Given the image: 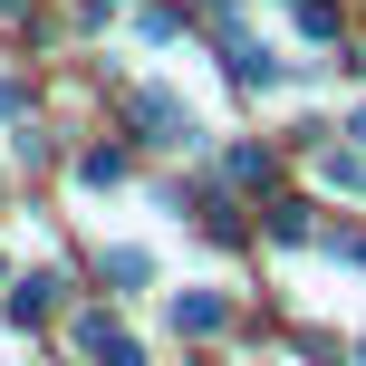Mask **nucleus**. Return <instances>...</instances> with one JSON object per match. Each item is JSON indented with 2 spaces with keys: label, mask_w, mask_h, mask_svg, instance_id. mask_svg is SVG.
Here are the masks:
<instances>
[{
  "label": "nucleus",
  "mask_w": 366,
  "mask_h": 366,
  "mask_svg": "<svg viewBox=\"0 0 366 366\" xmlns=\"http://www.w3.org/2000/svg\"><path fill=\"white\" fill-rule=\"evenodd\" d=\"M68 347H77V357H97V366H145V347H135V337L116 328L107 309H77V318H68Z\"/></svg>",
  "instance_id": "obj_1"
},
{
  "label": "nucleus",
  "mask_w": 366,
  "mask_h": 366,
  "mask_svg": "<svg viewBox=\"0 0 366 366\" xmlns=\"http://www.w3.org/2000/svg\"><path fill=\"white\" fill-rule=\"evenodd\" d=\"M135 126H154V145H193V116L174 97H135Z\"/></svg>",
  "instance_id": "obj_2"
},
{
  "label": "nucleus",
  "mask_w": 366,
  "mask_h": 366,
  "mask_svg": "<svg viewBox=\"0 0 366 366\" xmlns=\"http://www.w3.org/2000/svg\"><path fill=\"white\" fill-rule=\"evenodd\" d=\"M222 318H232V309H222L212 290H183V299H174V328H183V337H212Z\"/></svg>",
  "instance_id": "obj_3"
},
{
  "label": "nucleus",
  "mask_w": 366,
  "mask_h": 366,
  "mask_svg": "<svg viewBox=\"0 0 366 366\" xmlns=\"http://www.w3.org/2000/svg\"><path fill=\"white\" fill-rule=\"evenodd\" d=\"M222 58H232V77H241V87H270V49H260V39H232V49H222Z\"/></svg>",
  "instance_id": "obj_4"
},
{
  "label": "nucleus",
  "mask_w": 366,
  "mask_h": 366,
  "mask_svg": "<svg viewBox=\"0 0 366 366\" xmlns=\"http://www.w3.org/2000/svg\"><path fill=\"white\" fill-rule=\"evenodd\" d=\"M49 299H58V280H10V318H19V328H39Z\"/></svg>",
  "instance_id": "obj_5"
},
{
  "label": "nucleus",
  "mask_w": 366,
  "mask_h": 366,
  "mask_svg": "<svg viewBox=\"0 0 366 366\" xmlns=\"http://www.w3.org/2000/svg\"><path fill=\"white\" fill-rule=\"evenodd\" d=\"M107 280H116V290H145L154 260H145V251H107Z\"/></svg>",
  "instance_id": "obj_6"
},
{
  "label": "nucleus",
  "mask_w": 366,
  "mask_h": 366,
  "mask_svg": "<svg viewBox=\"0 0 366 366\" xmlns=\"http://www.w3.org/2000/svg\"><path fill=\"white\" fill-rule=\"evenodd\" d=\"M222 174H232V183H270V154H260V145H232V154H222Z\"/></svg>",
  "instance_id": "obj_7"
},
{
  "label": "nucleus",
  "mask_w": 366,
  "mask_h": 366,
  "mask_svg": "<svg viewBox=\"0 0 366 366\" xmlns=\"http://www.w3.org/2000/svg\"><path fill=\"white\" fill-rule=\"evenodd\" d=\"M290 10H299V29H309V39H337V0H290Z\"/></svg>",
  "instance_id": "obj_8"
},
{
  "label": "nucleus",
  "mask_w": 366,
  "mask_h": 366,
  "mask_svg": "<svg viewBox=\"0 0 366 366\" xmlns=\"http://www.w3.org/2000/svg\"><path fill=\"white\" fill-rule=\"evenodd\" d=\"M270 241H309V212L299 202H270Z\"/></svg>",
  "instance_id": "obj_9"
},
{
  "label": "nucleus",
  "mask_w": 366,
  "mask_h": 366,
  "mask_svg": "<svg viewBox=\"0 0 366 366\" xmlns=\"http://www.w3.org/2000/svg\"><path fill=\"white\" fill-rule=\"evenodd\" d=\"M347 135H357V145H366V107H357V116H347Z\"/></svg>",
  "instance_id": "obj_10"
},
{
  "label": "nucleus",
  "mask_w": 366,
  "mask_h": 366,
  "mask_svg": "<svg viewBox=\"0 0 366 366\" xmlns=\"http://www.w3.org/2000/svg\"><path fill=\"white\" fill-rule=\"evenodd\" d=\"M347 260H366V241H347Z\"/></svg>",
  "instance_id": "obj_11"
},
{
  "label": "nucleus",
  "mask_w": 366,
  "mask_h": 366,
  "mask_svg": "<svg viewBox=\"0 0 366 366\" xmlns=\"http://www.w3.org/2000/svg\"><path fill=\"white\" fill-rule=\"evenodd\" d=\"M357 366H366V347H357Z\"/></svg>",
  "instance_id": "obj_12"
},
{
  "label": "nucleus",
  "mask_w": 366,
  "mask_h": 366,
  "mask_svg": "<svg viewBox=\"0 0 366 366\" xmlns=\"http://www.w3.org/2000/svg\"><path fill=\"white\" fill-rule=\"evenodd\" d=\"M0 280H10V270H0Z\"/></svg>",
  "instance_id": "obj_13"
}]
</instances>
